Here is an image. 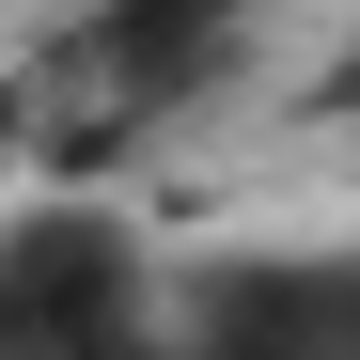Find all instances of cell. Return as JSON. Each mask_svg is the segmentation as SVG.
Masks as SVG:
<instances>
[{"label": "cell", "mask_w": 360, "mask_h": 360, "mask_svg": "<svg viewBox=\"0 0 360 360\" xmlns=\"http://www.w3.org/2000/svg\"><path fill=\"white\" fill-rule=\"evenodd\" d=\"M235 63H251V0H79V16L0 79V141H16L47 188H94V172L157 157Z\"/></svg>", "instance_id": "1"}, {"label": "cell", "mask_w": 360, "mask_h": 360, "mask_svg": "<svg viewBox=\"0 0 360 360\" xmlns=\"http://www.w3.org/2000/svg\"><path fill=\"white\" fill-rule=\"evenodd\" d=\"M157 345V266L94 188H47L0 219V360H126Z\"/></svg>", "instance_id": "2"}, {"label": "cell", "mask_w": 360, "mask_h": 360, "mask_svg": "<svg viewBox=\"0 0 360 360\" xmlns=\"http://www.w3.org/2000/svg\"><path fill=\"white\" fill-rule=\"evenodd\" d=\"M172 360H360V251H219L157 297Z\"/></svg>", "instance_id": "3"}, {"label": "cell", "mask_w": 360, "mask_h": 360, "mask_svg": "<svg viewBox=\"0 0 360 360\" xmlns=\"http://www.w3.org/2000/svg\"><path fill=\"white\" fill-rule=\"evenodd\" d=\"M345 126H360V79H345Z\"/></svg>", "instance_id": "4"}, {"label": "cell", "mask_w": 360, "mask_h": 360, "mask_svg": "<svg viewBox=\"0 0 360 360\" xmlns=\"http://www.w3.org/2000/svg\"><path fill=\"white\" fill-rule=\"evenodd\" d=\"M126 360H172V345H126Z\"/></svg>", "instance_id": "5"}]
</instances>
